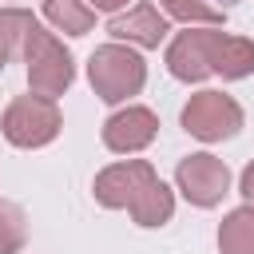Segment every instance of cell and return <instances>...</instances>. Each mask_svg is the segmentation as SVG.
Here are the masks:
<instances>
[{
	"instance_id": "obj_5",
	"label": "cell",
	"mask_w": 254,
	"mask_h": 254,
	"mask_svg": "<svg viewBox=\"0 0 254 254\" xmlns=\"http://www.w3.org/2000/svg\"><path fill=\"white\" fill-rule=\"evenodd\" d=\"M175 183H179V190H183L194 206H218L222 194L230 190V171H226L222 159L198 151V155H187V159L179 163Z\"/></svg>"
},
{
	"instance_id": "obj_19",
	"label": "cell",
	"mask_w": 254,
	"mask_h": 254,
	"mask_svg": "<svg viewBox=\"0 0 254 254\" xmlns=\"http://www.w3.org/2000/svg\"><path fill=\"white\" fill-rule=\"evenodd\" d=\"M222 4H234V0H222Z\"/></svg>"
},
{
	"instance_id": "obj_13",
	"label": "cell",
	"mask_w": 254,
	"mask_h": 254,
	"mask_svg": "<svg viewBox=\"0 0 254 254\" xmlns=\"http://www.w3.org/2000/svg\"><path fill=\"white\" fill-rule=\"evenodd\" d=\"M44 16H48V24H56L67 36H83L95 24V8L83 0H44Z\"/></svg>"
},
{
	"instance_id": "obj_2",
	"label": "cell",
	"mask_w": 254,
	"mask_h": 254,
	"mask_svg": "<svg viewBox=\"0 0 254 254\" xmlns=\"http://www.w3.org/2000/svg\"><path fill=\"white\" fill-rule=\"evenodd\" d=\"M87 79L103 103H123L127 95H139L147 83V64L127 44H103L87 60Z\"/></svg>"
},
{
	"instance_id": "obj_7",
	"label": "cell",
	"mask_w": 254,
	"mask_h": 254,
	"mask_svg": "<svg viewBox=\"0 0 254 254\" xmlns=\"http://www.w3.org/2000/svg\"><path fill=\"white\" fill-rule=\"evenodd\" d=\"M198 48H202V64L210 75L222 79H242L254 71V44L242 36H226V32H198Z\"/></svg>"
},
{
	"instance_id": "obj_11",
	"label": "cell",
	"mask_w": 254,
	"mask_h": 254,
	"mask_svg": "<svg viewBox=\"0 0 254 254\" xmlns=\"http://www.w3.org/2000/svg\"><path fill=\"white\" fill-rule=\"evenodd\" d=\"M127 210H131V218H135L139 226H163V222L175 214V194H171V187H167L163 179H151Z\"/></svg>"
},
{
	"instance_id": "obj_6",
	"label": "cell",
	"mask_w": 254,
	"mask_h": 254,
	"mask_svg": "<svg viewBox=\"0 0 254 254\" xmlns=\"http://www.w3.org/2000/svg\"><path fill=\"white\" fill-rule=\"evenodd\" d=\"M151 179H159V175H155V167H151L147 159L111 163V167H103V171L95 175V202H99V206H111V210L131 206Z\"/></svg>"
},
{
	"instance_id": "obj_10",
	"label": "cell",
	"mask_w": 254,
	"mask_h": 254,
	"mask_svg": "<svg viewBox=\"0 0 254 254\" xmlns=\"http://www.w3.org/2000/svg\"><path fill=\"white\" fill-rule=\"evenodd\" d=\"M167 67H171V75L183 79V83H198V79L210 75L206 64H202V48H198V32H194V28H190V32H179V36L171 40V48H167Z\"/></svg>"
},
{
	"instance_id": "obj_12",
	"label": "cell",
	"mask_w": 254,
	"mask_h": 254,
	"mask_svg": "<svg viewBox=\"0 0 254 254\" xmlns=\"http://www.w3.org/2000/svg\"><path fill=\"white\" fill-rule=\"evenodd\" d=\"M218 250L222 254H254V206H238L222 218Z\"/></svg>"
},
{
	"instance_id": "obj_9",
	"label": "cell",
	"mask_w": 254,
	"mask_h": 254,
	"mask_svg": "<svg viewBox=\"0 0 254 254\" xmlns=\"http://www.w3.org/2000/svg\"><path fill=\"white\" fill-rule=\"evenodd\" d=\"M107 32H111L115 40L135 44V48H159V44L167 40L171 24H167V16H163L155 4H135V8H127V12H115V16L107 20Z\"/></svg>"
},
{
	"instance_id": "obj_1",
	"label": "cell",
	"mask_w": 254,
	"mask_h": 254,
	"mask_svg": "<svg viewBox=\"0 0 254 254\" xmlns=\"http://www.w3.org/2000/svg\"><path fill=\"white\" fill-rule=\"evenodd\" d=\"M24 64H28V87L32 95H44V99H56L71 87L75 79V64H71V52L44 28V24H28L24 36Z\"/></svg>"
},
{
	"instance_id": "obj_15",
	"label": "cell",
	"mask_w": 254,
	"mask_h": 254,
	"mask_svg": "<svg viewBox=\"0 0 254 254\" xmlns=\"http://www.w3.org/2000/svg\"><path fill=\"white\" fill-rule=\"evenodd\" d=\"M28 24H32V12H24V8H0V71L12 60V52H16V44H20V36H24Z\"/></svg>"
},
{
	"instance_id": "obj_14",
	"label": "cell",
	"mask_w": 254,
	"mask_h": 254,
	"mask_svg": "<svg viewBox=\"0 0 254 254\" xmlns=\"http://www.w3.org/2000/svg\"><path fill=\"white\" fill-rule=\"evenodd\" d=\"M28 242V222L16 202H0V254H20Z\"/></svg>"
},
{
	"instance_id": "obj_16",
	"label": "cell",
	"mask_w": 254,
	"mask_h": 254,
	"mask_svg": "<svg viewBox=\"0 0 254 254\" xmlns=\"http://www.w3.org/2000/svg\"><path fill=\"white\" fill-rule=\"evenodd\" d=\"M159 8L171 16V20H183V24H222V12L202 4V0H159Z\"/></svg>"
},
{
	"instance_id": "obj_3",
	"label": "cell",
	"mask_w": 254,
	"mask_h": 254,
	"mask_svg": "<svg viewBox=\"0 0 254 254\" xmlns=\"http://www.w3.org/2000/svg\"><path fill=\"white\" fill-rule=\"evenodd\" d=\"M4 127V139L12 147H48L60 127H64V115L56 107V99H44V95H16L0 119Z\"/></svg>"
},
{
	"instance_id": "obj_8",
	"label": "cell",
	"mask_w": 254,
	"mask_h": 254,
	"mask_svg": "<svg viewBox=\"0 0 254 254\" xmlns=\"http://www.w3.org/2000/svg\"><path fill=\"white\" fill-rule=\"evenodd\" d=\"M159 135V119L151 107H123L103 123V147L115 155H131L151 147V139Z\"/></svg>"
},
{
	"instance_id": "obj_17",
	"label": "cell",
	"mask_w": 254,
	"mask_h": 254,
	"mask_svg": "<svg viewBox=\"0 0 254 254\" xmlns=\"http://www.w3.org/2000/svg\"><path fill=\"white\" fill-rule=\"evenodd\" d=\"M238 190H242V198H246V206H254V163L242 171V179H238Z\"/></svg>"
},
{
	"instance_id": "obj_4",
	"label": "cell",
	"mask_w": 254,
	"mask_h": 254,
	"mask_svg": "<svg viewBox=\"0 0 254 254\" xmlns=\"http://www.w3.org/2000/svg\"><path fill=\"white\" fill-rule=\"evenodd\" d=\"M183 127H187L194 139H202V143H218V139L238 135V127H242V107H238L230 95H222V91H198V95H190L187 107H183Z\"/></svg>"
},
{
	"instance_id": "obj_18",
	"label": "cell",
	"mask_w": 254,
	"mask_h": 254,
	"mask_svg": "<svg viewBox=\"0 0 254 254\" xmlns=\"http://www.w3.org/2000/svg\"><path fill=\"white\" fill-rule=\"evenodd\" d=\"M123 4H127V0H91V8H95V12H119Z\"/></svg>"
}]
</instances>
